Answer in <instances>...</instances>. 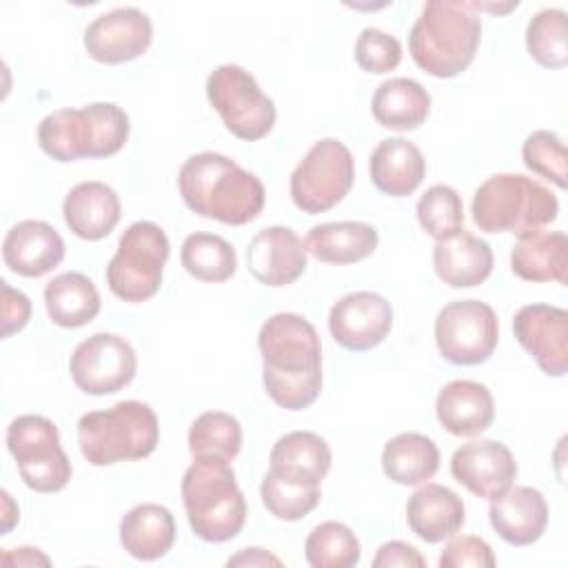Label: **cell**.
Listing matches in <instances>:
<instances>
[{"instance_id": "1", "label": "cell", "mask_w": 568, "mask_h": 568, "mask_svg": "<svg viewBox=\"0 0 568 568\" xmlns=\"http://www.w3.org/2000/svg\"><path fill=\"white\" fill-rule=\"evenodd\" d=\"M262 384L284 410H304L322 393V342L297 313H275L260 326Z\"/></svg>"}, {"instance_id": "2", "label": "cell", "mask_w": 568, "mask_h": 568, "mask_svg": "<svg viewBox=\"0 0 568 568\" xmlns=\"http://www.w3.org/2000/svg\"><path fill=\"white\" fill-rule=\"evenodd\" d=\"M178 189L193 213L231 226L253 222L266 204L262 180L215 151L189 155L180 166Z\"/></svg>"}, {"instance_id": "3", "label": "cell", "mask_w": 568, "mask_h": 568, "mask_svg": "<svg viewBox=\"0 0 568 568\" xmlns=\"http://www.w3.org/2000/svg\"><path fill=\"white\" fill-rule=\"evenodd\" d=\"M479 40L481 18L475 2L430 0L408 31V53L428 75L455 78L473 64Z\"/></svg>"}, {"instance_id": "4", "label": "cell", "mask_w": 568, "mask_h": 568, "mask_svg": "<svg viewBox=\"0 0 568 568\" xmlns=\"http://www.w3.org/2000/svg\"><path fill=\"white\" fill-rule=\"evenodd\" d=\"M180 493L186 521L202 541L224 544L242 532L248 508L231 462L193 457L182 475Z\"/></svg>"}, {"instance_id": "5", "label": "cell", "mask_w": 568, "mask_h": 568, "mask_svg": "<svg viewBox=\"0 0 568 568\" xmlns=\"http://www.w3.org/2000/svg\"><path fill=\"white\" fill-rule=\"evenodd\" d=\"M131 122L113 102H91L82 109H55L38 124V144L55 162L111 158L129 140Z\"/></svg>"}, {"instance_id": "6", "label": "cell", "mask_w": 568, "mask_h": 568, "mask_svg": "<svg viewBox=\"0 0 568 568\" xmlns=\"http://www.w3.org/2000/svg\"><path fill=\"white\" fill-rule=\"evenodd\" d=\"M160 444V422L146 402L124 399L78 419V446L91 466L149 457Z\"/></svg>"}, {"instance_id": "7", "label": "cell", "mask_w": 568, "mask_h": 568, "mask_svg": "<svg viewBox=\"0 0 568 568\" xmlns=\"http://www.w3.org/2000/svg\"><path fill=\"white\" fill-rule=\"evenodd\" d=\"M470 213L484 233H524L555 222L559 200L535 178L495 173L477 186Z\"/></svg>"}, {"instance_id": "8", "label": "cell", "mask_w": 568, "mask_h": 568, "mask_svg": "<svg viewBox=\"0 0 568 568\" xmlns=\"http://www.w3.org/2000/svg\"><path fill=\"white\" fill-rule=\"evenodd\" d=\"M169 253L171 244L160 224L151 220L129 224L106 264L109 291L129 304L151 300L162 286Z\"/></svg>"}, {"instance_id": "9", "label": "cell", "mask_w": 568, "mask_h": 568, "mask_svg": "<svg viewBox=\"0 0 568 568\" xmlns=\"http://www.w3.org/2000/svg\"><path fill=\"white\" fill-rule=\"evenodd\" d=\"M7 448L20 479L36 493H60L71 475V462L60 446L58 426L44 415H18L7 426Z\"/></svg>"}, {"instance_id": "10", "label": "cell", "mask_w": 568, "mask_h": 568, "mask_svg": "<svg viewBox=\"0 0 568 568\" xmlns=\"http://www.w3.org/2000/svg\"><path fill=\"white\" fill-rule=\"evenodd\" d=\"M206 98L226 131L244 142L266 138L277 120L273 100L240 64H220L206 78Z\"/></svg>"}, {"instance_id": "11", "label": "cell", "mask_w": 568, "mask_h": 568, "mask_svg": "<svg viewBox=\"0 0 568 568\" xmlns=\"http://www.w3.org/2000/svg\"><path fill=\"white\" fill-rule=\"evenodd\" d=\"M353 182L355 160L351 149L335 138H322L293 169L288 191L300 211L317 215L337 206L353 189Z\"/></svg>"}, {"instance_id": "12", "label": "cell", "mask_w": 568, "mask_h": 568, "mask_svg": "<svg viewBox=\"0 0 568 568\" xmlns=\"http://www.w3.org/2000/svg\"><path fill=\"white\" fill-rule=\"evenodd\" d=\"M499 342V320L481 300H455L435 317L439 355L457 366L484 364Z\"/></svg>"}, {"instance_id": "13", "label": "cell", "mask_w": 568, "mask_h": 568, "mask_svg": "<svg viewBox=\"0 0 568 568\" xmlns=\"http://www.w3.org/2000/svg\"><path fill=\"white\" fill-rule=\"evenodd\" d=\"M135 371L131 342L106 331L82 339L69 359L71 379L87 395H113L133 382Z\"/></svg>"}, {"instance_id": "14", "label": "cell", "mask_w": 568, "mask_h": 568, "mask_svg": "<svg viewBox=\"0 0 568 568\" xmlns=\"http://www.w3.org/2000/svg\"><path fill=\"white\" fill-rule=\"evenodd\" d=\"M153 40L151 18L138 7H118L93 18L82 36L89 58L102 64L131 62L146 53Z\"/></svg>"}, {"instance_id": "15", "label": "cell", "mask_w": 568, "mask_h": 568, "mask_svg": "<svg viewBox=\"0 0 568 568\" xmlns=\"http://www.w3.org/2000/svg\"><path fill=\"white\" fill-rule=\"evenodd\" d=\"M393 328L390 302L373 291H353L339 297L328 313L331 337L346 351L364 353L379 346Z\"/></svg>"}, {"instance_id": "16", "label": "cell", "mask_w": 568, "mask_h": 568, "mask_svg": "<svg viewBox=\"0 0 568 568\" xmlns=\"http://www.w3.org/2000/svg\"><path fill=\"white\" fill-rule=\"evenodd\" d=\"M519 346L550 377H564L568 368V311L552 304H526L513 317Z\"/></svg>"}, {"instance_id": "17", "label": "cell", "mask_w": 568, "mask_h": 568, "mask_svg": "<svg viewBox=\"0 0 568 568\" xmlns=\"http://www.w3.org/2000/svg\"><path fill=\"white\" fill-rule=\"evenodd\" d=\"M450 475L468 493L493 499L517 479V462L510 448L497 439H473L450 457Z\"/></svg>"}, {"instance_id": "18", "label": "cell", "mask_w": 568, "mask_h": 568, "mask_svg": "<svg viewBox=\"0 0 568 568\" xmlns=\"http://www.w3.org/2000/svg\"><path fill=\"white\" fill-rule=\"evenodd\" d=\"M246 266L264 286H288L306 271V246L293 229L266 226L251 237Z\"/></svg>"}, {"instance_id": "19", "label": "cell", "mask_w": 568, "mask_h": 568, "mask_svg": "<svg viewBox=\"0 0 568 568\" xmlns=\"http://www.w3.org/2000/svg\"><path fill=\"white\" fill-rule=\"evenodd\" d=\"M331 446L324 437L313 430H291L273 444L266 473L297 488L322 490L320 486L331 470Z\"/></svg>"}, {"instance_id": "20", "label": "cell", "mask_w": 568, "mask_h": 568, "mask_svg": "<svg viewBox=\"0 0 568 568\" xmlns=\"http://www.w3.org/2000/svg\"><path fill=\"white\" fill-rule=\"evenodd\" d=\"M62 235L44 220L16 222L2 240V262L22 277H42L64 260Z\"/></svg>"}, {"instance_id": "21", "label": "cell", "mask_w": 568, "mask_h": 568, "mask_svg": "<svg viewBox=\"0 0 568 568\" xmlns=\"http://www.w3.org/2000/svg\"><path fill=\"white\" fill-rule=\"evenodd\" d=\"M488 521L510 546H530L548 526V504L532 486H510L490 499Z\"/></svg>"}, {"instance_id": "22", "label": "cell", "mask_w": 568, "mask_h": 568, "mask_svg": "<svg viewBox=\"0 0 568 568\" xmlns=\"http://www.w3.org/2000/svg\"><path fill=\"white\" fill-rule=\"evenodd\" d=\"M122 204L113 186L100 180L78 182L62 202V217L69 231L87 242L104 240L120 222Z\"/></svg>"}, {"instance_id": "23", "label": "cell", "mask_w": 568, "mask_h": 568, "mask_svg": "<svg viewBox=\"0 0 568 568\" xmlns=\"http://www.w3.org/2000/svg\"><path fill=\"white\" fill-rule=\"evenodd\" d=\"M435 415L446 433L455 437H475L490 428L495 419V399L481 382L453 379L437 393Z\"/></svg>"}, {"instance_id": "24", "label": "cell", "mask_w": 568, "mask_h": 568, "mask_svg": "<svg viewBox=\"0 0 568 568\" xmlns=\"http://www.w3.org/2000/svg\"><path fill=\"white\" fill-rule=\"evenodd\" d=\"M466 521L462 497L444 484L426 481L406 501V524L426 544L455 537Z\"/></svg>"}, {"instance_id": "25", "label": "cell", "mask_w": 568, "mask_h": 568, "mask_svg": "<svg viewBox=\"0 0 568 568\" xmlns=\"http://www.w3.org/2000/svg\"><path fill=\"white\" fill-rule=\"evenodd\" d=\"M493 248L486 240L459 229L455 235L435 242L433 268L437 277L453 288H473L493 273Z\"/></svg>"}, {"instance_id": "26", "label": "cell", "mask_w": 568, "mask_h": 568, "mask_svg": "<svg viewBox=\"0 0 568 568\" xmlns=\"http://www.w3.org/2000/svg\"><path fill=\"white\" fill-rule=\"evenodd\" d=\"M510 271L526 282L568 280V237L564 231L532 229L519 233L510 251Z\"/></svg>"}, {"instance_id": "27", "label": "cell", "mask_w": 568, "mask_h": 568, "mask_svg": "<svg viewBox=\"0 0 568 568\" xmlns=\"http://www.w3.org/2000/svg\"><path fill=\"white\" fill-rule=\"evenodd\" d=\"M371 182L390 197L415 193L426 175V160L419 146L406 138H384L368 158Z\"/></svg>"}, {"instance_id": "28", "label": "cell", "mask_w": 568, "mask_h": 568, "mask_svg": "<svg viewBox=\"0 0 568 568\" xmlns=\"http://www.w3.org/2000/svg\"><path fill=\"white\" fill-rule=\"evenodd\" d=\"M120 544L133 559H162L175 544V519L171 510L153 501L129 508L120 519Z\"/></svg>"}, {"instance_id": "29", "label": "cell", "mask_w": 568, "mask_h": 568, "mask_svg": "<svg viewBox=\"0 0 568 568\" xmlns=\"http://www.w3.org/2000/svg\"><path fill=\"white\" fill-rule=\"evenodd\" d=\"M379 233L373 224L342 220L324 222L306 233L304 246L317 262L324 264H355L375 253Z\"/></svg>"}, {"instance_id": "30", "label": "cell", "mask_w": 568, "mask_h": 568, "mask_svg": "<svg viewBox=\"0 0 568 568\" xmlns=\"http://www.w3.org/2000/svg\"><path fill=\"white\" fill-rule=\"evenodd\" d=\"M371 113L384 129L415 131L430 113V93L413 78H388L375 89Z\"/></svg>"}, {"instance_id": "31", "label": "cell", "mask_w": 568, "mask_h": 568, "mask_svg": "<svg viewBox=\"0 0 568 568\" xmlns=\"http://www.w3.org/2000/svg\"><path fill=\"white\" fill-rule=\"evenodd\" d=\"M44 306L55 326L80 328L98 317L102 302L98 286L84 273L67 271L47 282Z\"/></svg>"}, {"instance_id": "32", "label": "cell", "mask_w": 568, "mask_h": 568, "mask_svg": "<svg viewBox=\"0 0 568 568\" xmlns=\"http://www.w3.org/2000/svg\"><path fill=\"white\" fill-rule=\"evenodd\" d=\"M439 468L437 444L422 433H399L384 444L382 470L399 486H422Z\"/></svg>"}, {"instance_id": "33", "label": "cell", "mask_w": 568, "mask_h": 568, "mask_svg": "<svg viewBox=\"0 0 568 568\" xmlns=\"http://www.w3.org/2000/svg\"><path fill=\"white\" fill-rule=\"evenodd\" d=\"M180 262L191 277L211 284L226 282L237 271L233 244L215 233L186 235L180 248Z\"/></svg>"}, {"instance_id": "34", "label": "cell", "mask_w": 568, "mask_h": 568, "mask_svg": "<svg viewBox=\"0 0 568 568\" xmlns=\"http://www.w3.org/2000/svg\"><path fill=\"white\" fill-rule=\"evenodd\" d=\"M304 557L311 568H353L362 559V546L351 526L322 521L306 535Z\"/></svg>"}, {"instance_id": "35", "label": "cell", "mask_w": 568, "mask_h": 568, "mask_svg": "<svg viewBox=\"0 0 568 568\" xmlns=\"http://www.w3.org/2000/svg\"><path fill=\"white\" fill-rule=\"evenodd\" d=\"M186 442L193 457L233 462L242 448V426L231 413L206 410L193 419Z\"/></svg>"}, {"instance_id": "36", "label": "cell", "mask_w": 568, "mask_h": 568, "mask_svg": "<svg viewBox=\"0 0 568 568\" xmlns=\"http://www.w3.org/2000/svg\"><path fill=\"white\" fill-rule=\"evenodd\" d=\"M528 55L546 69L568 64V31L564 9H541L526 24Z\"/></svg>"}, {"instance_id": "37", "label": "cell", "mask_w": 568, "mask_h": 568, "mask_svg": "<svg viewBox=\"0 0 568 568\" xmlns=\"http://www.w3.org/2000/svg\"><path fill=\"white\" fill-rule=\"evenodd\" d=\"M417 222L435 242L455 235L464 229L462 195L448 184H433L417 200Z\"/></svg>"}, {"instance_id": "38", "label": "cell", "mask_w": 568, "mask_h": 568, "mask_svg": "<svg viewBox=\"0 0 568 568\" xmlns=\"http://www.w3.org/2000/svg\"><path fill=\"white\" fill-rule=\"evenodd\" d=\"M521 160L528 171L546 178L559 189H566L568 155L564 140L548 129L532 131L521 144Z\"/></svg>"}, {"instance_id": "39", "label": "cell", "mask_w": 568, "mask_h": 568, "mask_svg": "<svg viewBox=\"0 0 568 568\" xmlns=\"http://www.w3.org/2000/svg\"><path fill=\"white\" fill-rule=\"evenodd\" d=\"M260 497L264 508L282 521H297L313 513L322 499V490L297 488L275 479L273 475H264L260 484Z\"/></svg>"}, {"instance_id": "40", "label": "cell", "mask_w": 568, "mask_h": 568, "mask_svg": "<svg viewBox=\"0 0 568 568\" xmlns=\"http://www.w3.org/2000/svg\"><path fill=\"white\" fill-rule=\"evenodd\" d=\"M355 62L366 73H390L402 62V42L377 27H366L355 40Z\"/></svg>"}, {"instance_id": "41", "label": "cell", "mask_w": 568, "mask_h": 568, "mask_svg": "<svg viewBox=\"0 0 568 568\" xmlns=\"http://www.w3.org/2000/svg\"><path fill=\"white\" fill-rule=\"evenodd\" d=\"M439 568H493L497 566V557L490 548V544L475 535H462L450 537V541L444 546L439 555Z\"/></svg>"}, {"instance_id": "42", "label": "cell", "mask_w": 568, "mask_h": 568, "mask_svg": "<svg viewBox=\"0 0 568 568\" xmlns=\"http://www.w3.org/2000/svg\"><path fill=\"white\" fill-rule=\"evenodd\" d=\"M2 286V339L20 333L31 320V300L20 291L9 286V282H0Z\"/></svg>"}, {"instance_id": "43", "label": "cell", "mask_w": 568, "mask_h": 568, "mask_svg": "<svg viewBox=\"0 0 568 568\" xmlns=\"http://www.w3.org/2000/svg\"><path fill=\"white\" fill-rule=\"evenodd\" d=\"M373 566L375 568H395V566L424 568L426 559L415 546H410L406 541H399V539H393V541H384L377 548V552L373 557Z\"/></svg>"}, {"instance_id": "44", "label": "cell", "mask_w": 568, "mask_h": 568, "mask_svg": "<svg viewBox=\"0 0 568 568\" xmlns=\"http://www.w3.org/2000/svg\"><path fill=\"white\" fill-rule=\"evenodd\" d=\"M2 564L4 566H49L51 559L47 555H42L38 548H29V546H22V548H4L2 550Z\"/></svg>"}, {"instance_id": "45", "label": "cell", "mask_w": 568, "mask_h": 568, "mask_svg": "<svg viewBox=\"0 0 568 568\" xmlns=\"http://www.w3.org/2000/svg\"><path fill=\"white\" fill-rule=\"evenodd\" d=\"M226 566H282V559L264 548H242L237 555L229 557Z\"/></svg>"}, {"instance_id": "46", "label": "cell", "mask_w": 568, "mask_h": 568, "mask_svg": "<svg viewBox=\"0 0 568 568\" xmlns=\"http://www.w3.org/2000/svg\"><path fill=\"white\" fill-rule=\"evenodd\" d=\"M0 495H2V535H9L13 526L20 521V510L7 490H2Z\"/></svg>"}]
</instances>
